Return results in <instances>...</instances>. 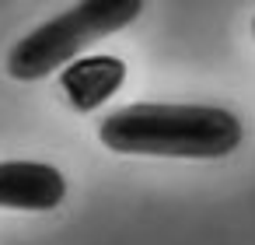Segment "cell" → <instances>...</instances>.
<instances>
[{"instance_id":"6da1fadb","label":"cell","mask_w":255,"mask_h":245,"mask_svg":"<svg viewBox=\"0 0 255 245\" xmlns=\"http://www.w3.org/2000/svg\"><path fill=\"white\" fill-rule=\"evenodd\" d=\"M241 119L220 105L136 102L102 119L98 137L116 154L227 158L241 144Z\"/></svg>"},{"instance_id":"7a4b0ae2","label":"cell","mask_w":255,"mask_h":245,"mask_svg":"<svg viewBox=\"0 0 255 245\" xmlns=\"http://www.w3.org/2000/svg\"><path fill=\"white\" fill-rule=\"evenodd\" d=\"M140 11H143L140 0H84V4H74L70 11L56 14L53 21L39 25L35 32H28L11 46L7 74L14 81L49 77L53 70H63L74 60H81V53L91 42L136 21Z\"/></svg>"},{"instance_id":"3957f363","label":"cell","mask_w":255,"mask_h":245,"mask_svg":"<svg viewBox=\"0 0 255 245\" xmlns=\"http://www.w3.org/2000/svg\"><path fill=\"white\" fill-rule=\"evenodd\" d=\"M67 196V179L42 161H0V207L53 210Z\"/></svg>"},{"instance_id":"5b68a950","label":"cell","mask_w":255,"mask_h":245,"mask_svg":"<svg viewBox=\"0 0 255 245\" xmlns=\"http://www.w3.org/2000/svg\"><path fill=\"white\" fill-rule=\"evenodd\" d=\"M252 32H255V21H252Z\"/></svg>"},{"instance_id":"277c9868","label":"cell","mask_w":255,"mask_h":245,"mask_svg":"<svg viewBox=\"0 0 255 245\" xmlns=\"http://www.w3.org/2000/svg\"><path fill=\"white\" fill-rule=\"evenodd\" d=\"M126 81V63L119 56H81L60 70V88L77 112H95Z\"/></svg>"}]
</instances>
